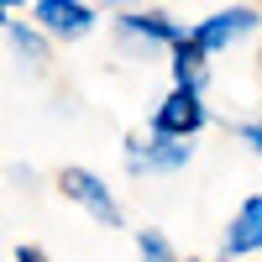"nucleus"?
Instances as JSON below:
<instances>
[{
  "label": "nucleus",
  "mask_w": 262,
  "mask_h": 262,
  "mask_svg": "<svg viewBox=\"0 0 262 262\" xmlns=\"http://www.w3.org/2000/svg\"><path fill=\"white\" fill-rule=\"evenodd\" d=\"M58 189H63V200H74L79 210H90L100 226H121V205H116V194L105 189V179H95L90 168H63L58 173Z\"/></svg>",
  "instance_id": "obj_1"
},
{
  "label": "nucleus",
  "mask_w": 262,
  "mask_h": 262,
  "mask_svg": "<svg viewBox=\"0 0 262 262\" xmlns=\"http://www.w3.org/2000/svg\"><path fill=\"white\" fill-rule=\"evenodd\" d=\"M189 158H194V147L189 142H179V137H137V142H126V168L137 173H179V168H189Z\"/></svg>",
  "instance_id": "obj_2"
},
{
  "label": "nucleus",
  "mask_w": 262,
  "mask_h": 262,
  "mask_svg": "<svg viewBox=\"0 0 262 262\" xmlns=\"http://www.w3.org/2000/svg\"><path fill=\"white\" fill-rule=\"evenodd\" d=\"M205 121H210V111H205L200 90H173L158 111H152V131H158V137H179V142H189Z\"/></svg>",
  "instance_id": "obj_3"
},
{
  "label": "nucleus",
  "mask_w": 262,
  "mask_h": 262,
  "mask_svg": "<svg viewBox=\"0 0 262 262\" xmlns=\"http://www.w3.org/2000/svg\"><path fill=\"white\" fill-rule=\"evenodd\" d=\"M262 252V194L242 200V210L231 215V226L221 231V257L236 262V257H257Z\"/></svg>",
  "instance_id": "obj_4"
},
{
  "label": "nucleus",
  "mask_w": 262,
  "mask_h": 262,
  "mask_svg": "<svg viewBox=\"0 0 262 262\" xmlns=\"http://www.w3.org/2000/svg\"><path fill=\"white\" fill-rule=\"evenodd\" d=\"M252 27H257V11H247V6H231V11H215L210 21H200V27H194L189 37L200 42L205 53H226L231 42H242Z\"/></svg>",
  "instance_id": "obj_5"
},
{
  "label": "nucleus",
  "mask_w": 262,
  "mask_h": 262,
  "mask_svg": "<svg viewBox=\"0 0 262 262\" xmlns=\"http://www.w3.org/2000/svg\"><path fill=\"white\" fill-rule=\"evenodd\" d=\"M37 21H42V32L48 37H63V42H74L95 27V11L84 6V0H37Z\"/></svg>",
  "instance_id": "obj_6"
},
{
  "label": "nucleus",
  "mask_w": 262,
  "mask_h": 262,
  "mask_svg": "<svg viewBox=\"0 0 262 262\" xmlns=\"http://www.w3.org/2000/svg\"><path fill=\"white\" fill-rule=\"evenodd\" d=\"M116 32H121L126 42H147V48H152V42H163V48H179V42H184V32L173 27L168 16H158V11H147V16H142V11H137V16H121Z\"/></svg>",
  "instance_id": "obj_7"
},
{
  "label": "nucleus",
  "mask_w": 262,
  "mask_h": 262,
  "mask_svg": "<svg viewBox=\"0 0 262 262\" xmlns=\"http://www.w3.org/2000/svg\"><path fill=\"white\" fill-rule=\"evenodd\" d=\"M205 48H200V42H194V37H184L179 42V48H173V79H179V90H205Z\"/></svg>",
  "instance_id": "obj_8"
},
{
  "label": "nucleus",
  "mask_w": 262,
  "mask_h": 262,
  "mask_svg": "<svg viewBox=\"0 0 262 262\" xmlns=\"http://www.w3.org/2000/svg\"><path fill=\"white\" fill-rule=\"evenodd\" d=\"M6 37H11V48H16L21 58H27V63H42V37H37V32H27L16 16L6 21Z\"/></svg>",
  "instance_id": "obj_9"
},
{
  "label": "nucleus",
  "mask_w": 262,
  "mask_h": 262,
  "mask_svg": "<svg viewBox=\"0 0 262 262\" xmlns=\"http://www.w3.org/2000/svg\"><path fill=\"white\" fill-rule=\"evenodd\" d=\"M137 257H142V262H179L163 231H137Z\"/></svg>",
  "instance_id": "obj_10"
},
{
  "label": "nucleus",
  "mask_w": 262,
  "mask_h": 262,
  "mask_svg": "<svg viewBox=\"0 0 262 262\" xmlns=\"http://www.w3.org/2000/svg\"><path fill=\"white\" fill-rule=\"evenodd\" d=\"M236 137H242V142L257 152V163H262V121H242V126H236Z\"/></svg>",
  "instance_id": "obj_11"
},
{
  "label": "nucleus",
  "mask_w": 262,
  "mask_h": 262,
  "mask_svg": "<svg viewBox=\"0 0 262 262\" xmlns=\"http://www.w3.org/2000/svg\"><path fill=\"white\" fill-rule=\"evenodd\" d=\"M16 262H48V257H42L37 247H16Z\"/></svg>",
  "instance_id": "obj_12"
},
{
  "label": "nucleus",
  "mask_w": 262,
  "mask_h": 262,
  "mask_svg": "<svg viewBox=\"0 0 262 262\" xmlns=\"http://www.w3.org/2000/svg\"><path fill=\"white\" fill-rule=\"evenodd\" d=\"M16 11H21V0H6V16H16Z\"/></svg>",
  "instance_id": "obj_13"
},
{
  "label": "nucleus",
  "mask_w": 262,
  "mask_h": 262,
  "mask_svg": "<svg viewBox=\"0 0 262 262\" xmlns=\"http://www.w3.org/2000/svg\"><path fill=\"white\" fill-rule=\"evenodd\" d=\"M189 262H200V257H189Z\"/></svg>",
  "instance_id": "obj_14"
}]
</instances>
